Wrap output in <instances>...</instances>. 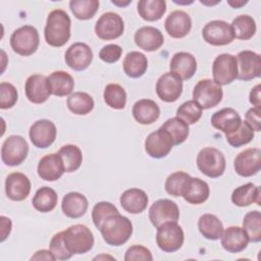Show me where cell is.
Masks as SVG:
<instances>
[{
	"instance_id": "c3c4849f",
	"label": "cell",
	"mask_w": 261,
	"mask_h": 261,
	"mask_svg": "<svg viewBox=\"0 0 261 261\" xmlns=\"http://www.w3.org/2000/svg\"><path fill=\"white\" fill-rule=\"evenodd\" d=\"M18 99L16 88L10 84L3 82L0 84V108L9 109L15 105Z\"/></svg>"
},
{
	"instance_id": "f546056e",
	"label": "cell",
	"mask_w": 261,
	"mask_h": 261,
	"mask_svg": "<svg viewBox=\"0 0 261 261\" xmlns=\"http://www.w3.org/2000/svg\"><path fill=\"white\" fill-rule=\"evenodd\" d=\"M89 203L83 194L79 192L67 193L61 203V209L65 216L69 218H80L87 212Z\"/></svg>"
},
{
	"instance_id": "836d02e7",
	"label": "cell",
	"mask_w": 261,
	"mask_h": 261,
	"mask_svg": "<svg viewBox=\"0 0 261 261\" xmlns=\"http://www.w3.org/2000/svg\"><path fill=\"white\" fill-rule=\"evenodd\" d=\"M198 228L201 234L211 241L220 239L223 232V224L219 218L210 213L203 214L198 220Z\"/></svg>"
},
{
	"instance_id": "1f68e13d",
	"label": "cell",
	"mask_w": 261,
	"mask_h": 261,
	"mask_svg": "<svg viewBox=\"0 0 261 261\" xmlns=\"http://www.w3.org/2000/svg\"><path fill=\"white\" fill-rule=\"evenodd\" d=\"M47 79L52 95L63 97L71 94L74 87V81L68 72L63 70L53 71L47 76Z\"/></svg>"
},
{
	"instance_id": "f1b7e54d",
	"label": "cell",
	"mask_w": 261,
	"mask_h": 261,
	"mask_svg": "<svg viewBox=\"0 0 261 261\" xmlns=\"http://www.w3.org/2000/svg\"><path fill=\"white\" fill-rule=\"evenodd\" d=\"M136 121L141 124H151L160 116V108L157 103L150 99H141L137 101L132 110Z\"/></svg>"
},
{
	"instance_id": "7dc6e473",
	"label": "cell",
	"mask_w": 261,
	"mask_h": 261,
	"mask_svg": "<svg viewBox=\"0 0 261 261\" xmlns=\"http://www.w3.org/2000/svg\"><path fill=\"white\" fill-rule=\"evenodd\" d=\"M117 213H119V211L113 204H111L110 202L103 201L97 203L94 206L92 210V219L95 226L99 229V227L107 217Z\"/></svg>"
},
{
	"instance_id": "60d3db41",
	"label": "cell",
	"mask_w": 261,
	"mask_h": 261,
	"mask_svg": "<svg viewBox=\"0 0 261 261\" xmlns=\"http://www.w3.org/2000/svg\"><path fill=\"white\" fill-rule=\"evenodd\" d=\"M103 98L105 103L113 109H123L126 104L125 90L117 84H109L105 87Z\"/></svg>"
},
{
	"instance_id": "2e32d148",
	"label": "cell",
	"mask_w": 261,
	"mask_h": 261,
	"mask_svg": "<svg viewBox=\"0 0 261 261\" xmlns=\"http://www.w3.org/2000/svg\"><path fill=\"white\" fill-rule=\"evenodd\" d=\"M238 77L241 81H251L259 77L261 73L260 55L250 50L241 51L237 56Z\"/></svg>"
},
{
	"instance_id": "ffe728a7",
	"label": "cell",
	"mask_w": 261,
	"mask_h": 261,
	"mask_svg": "<svg viewBox=\"0 0 261 261\" xmlns=\"http://www.w3.org/2000/svg\"><path fill=\"white\" fill-rule=\"evenodd\" d=\"M31 192V181L21 172H11L5 179V193L12 201H23Z\"/></svg>"
},
{
	"instance_id": "603a6c76",
	"label": "cell",
	"mask_w": 261,
	"mask_h": 261,
	"mask_svg": "<svg viewBox=\"0 0 261 261\" xmlns=\"http://www.w3.org/2000/svg\"><path fill=\"white\" fill-rule=\"evenodd\" d=\"M242 123V118L233 108H223L211 116V124L213 127L223 132L225 135L237 130Z\"/></svg>"
},
{
	"instance_id": "277c9868",
	"label": "cell",
	"mask_w": 261,
	"mask_h": 261,
	"mask_svg": "<svg viewBox=\"0 0 261 261\" xmlns=\"http://www.w3.org/2000/svg\"><path fill=\"white\" fill-rule=\"evenodd\" d=\"M39 43L40 37L37 29L29 24L16 29L10 37L12 50L21 56L34 54L39 47Z\"/></svg>"
},
{
	"instance_id": "30bf717a",
	"label": "cell",
	"mask_w": 261,
	"mask_h": 261,
	"mask_svg": "<svg viewBox=\"0 0 261 261\" xmlns=\"http://www.w3.org/2000/svg\"><path fill=\"white\" fill-rule=\"evenodd\" d=\"M202 37L205 42L213 46H224L230 44L233 39L231 25L224 20H211L202 30Z\"/></svg>"
},
{
	"instance_id": "d6a6232c",
	"label": "cell",
	"mask_w": 261,
	"mask_h": 261,
	"mask_svg": "<svg viewBox=\"0 0 261 261\" xmlns=\"http://www.w3.org/2000/svg\"><path fill=\"white\" fill-rule=\"evenodd\" d=\"M123 71L124 73L132 79H138L141 77L148 68V60L145 54L138 52V51H132L128 52L122 63Z\"/></svg>"
},
{
	"instance_id": "9a60e30c",
	"label": "cell",
	"mask_w": 261,
	"mask_h": 261,
	"mask_svg": "<svg viewBox=\"0 0 261 261\" xmlns=\"http://www.w3.org/2000/svg\"><path fill=\"white\" fill-rule=\"evenodd\" d=\"M56 126L48 119H40L35 121L29 132L30 140L33 145L40 149H45L51 146L56 139Z\"/></svg>"
},
{
	"instance_id": "d6986e66",
	"label": "cell",
	"mask_w": 261,
	"mask_h": 261,
	"mask_svg": "<svg viewBox=\"0 0 261 261\" xmlns=\"http://www.w3.org/2000/svg\"><path fill=\"white\" fill-rule=\"evenodd\" d=\"M64 59L66 64L73 70L82 71L88 68L93 60V51L85 43H74L68 47Z\"/></svg>"
},
{
	"instance_id": "52a82bcc",
	"label": "cell",
	"mask_w": 261,
	"mask_h": 261,
	"mask_svg": "<svg viewBox=\"0 0 261 261\" xmlns=\"http://www.w3.org/2000/svg\"><path fill=\"white\" fill-rule=\"evenodd\" d=\"M223 97L221 86L210 79L199 81L193 90V100H195L202 109H210L217 106Z\"/></svg>"
},
{
	"instance_id": "3957f363",
	"label": "cell",
	"mask_w": 261,
	"mask_h": 261,
	"mask_svg": "<svg viewBox=\"0 0 261 261\" xmlns=\"http://www.w3.org/2000/svg\"><path fill=\"white\" fill-rule=\"evenodd\" d=\"M63 240L68 251L72 254H85L94 246V236L84 224H73L63 230Z\"/></svg>"
},
{
	"instance_id": "4316f807",
	"label": "cell",
	"mask_w": 261,
	"mask_h": 261,
	"mask_svg": "<svg viewBox=\"0 0 261 261\" xmlns=\"http://www.w3.org/2000/svg\"><path fill=\"white\" fill-rule=\"evenodd\" d=\"M210 195V189L206 181L198 177H190L182 191L181 197L186 202L192 205H199L207 201Z\"/></svg>"
},
{
	"instance_id": "e575fe53",
	"label": "cell",
	"mask_w": 261,
	"mask_h": 261,
	"mask_svg": "<svg viewBox=\"0 0 261 261\" xmlns=\"http://www.w3.org/2000/svg\"><path fill=\"white\" fill-rule=\"evenodd\" d=\"M139 15L147 21L159 20L166 11L164 0H140L138 2Z\"/></svg>"
},
{
	"instance_id": "d4e9b609",
	"label": "cell",
	"mask_w": 261,
	"mask_h": 261,
	"mask_svg": "<svg viewBox=\"0 0 261 261\" xmlns=\"http://www.w3.org/2000/svg\"><path fill=\"white\" fill-rule=\"evenodd\" d=\"M221 246L229 253H240L244 251L249 243L247 232L243 227L229 226L223 230L221 237Z\"/></svg>"
},
{
	"instance_id": "ba28073f",
	"label": "cell",
	"mask_w": 261,
	"mask_h": 261,
	"mask_svg": "<svg viewBox=\"0 0 261 261\" xmlns=\"http://www.w3.org/2000/svg\"><path fill=\"white\" fill-rule=\"evenodd\" d=\"M29 153V145L24 138L17 135L9 136L2 144L1 159L8 166L21 164Z\"/></svg>"
},
{
	"instance_id": "9f6ffc18",
	"label": "cell",
	"mask_w": 261,
	"mask_h": 261,
	"mask_svg": "<svg viewBox=\"0 0 261 261\" xmlns=\"http://www.w3.org/2000/svg\"><path fill=\"white\" fill-rule=\"evenodd\" d=\"M250 103L254 105V107H260L261 106V99H260V84L256 85L250 92L249 96Z\"/></svg>"
},
{
	"instance_id": "5b68a950",
	"label": "cell",
	"mask_w": 261,
	"mask_h": 261,
	"mask_svg": "<svg viewBox=\"0 0 261 261\" xmlns=\"http://www.w3.org/2000/svg\"><path fill=\"white\" fill-rule=\"evenodd\" d=\"M198 169L211 178L223 174L226 166L224 155L214 147L203 148L197 156Z\"/></svg>"
},
{
	"instance_id": "8992f818",
	"label": "cell",
	"mask_w": 261,
	"mask_h": 261,
	"mask_svg": "<svg viewBox=\"0 0 261 261\" xmlns=\"http://www.w3.org/2000/svg\"><path fill=\"white\" fill-rule=\"evenodd\" d=\"M184 230L177 222L168 221L157 227L156 243L163 252L173 253L179 250L184 244Z\"/></svg>"
},
{
	"instance_id": "44dd1931",
	"label": "cell",
	"mask_w": 261,
	"mask_h": 261,
	"mask_svg": "<svg viewBox=\"0 0 261 261\" xmlns=\"http://www.w3.org/2000/svg\"><path fill=\"white\" fill-rule=\"evenodd\" d=\"M164 28L171 38L181 39L190 33L192 29V19L187 12L182 10H174L166 17Z\"/></svg>"
},
{
	"instance_id": "8fae6325",
	"label": "cell",
	"mask_w": 261,
	"mask_h": 261,
	"mask_svg": "<svg viewBox=\"0 0 261 261\" xmlns=\"http://www.w3.org/2000/svg\"><path fill=\"white\" fill-rule=\"evenodd\" d=\"M124 31L121 16L115 12L103 13L95 24V33L101 40H114L119 38Z\"/></svg>"
},
{
	"instance_id": "4fadbf2b",
	"label": "cell",
	"mask_w": 261,
	"mask_h": 261,
	"mask_svg": "<svg viewBox=\"0 0 261 261\" xmlns=\"http://www.w3.org/2000/svg\"><path fill=\"white\" fill-rule=\"evenodd\" d=\"M182 93V80L175 73L168 71L163 73L156 83V94L160 100L175 102Z\"/></svg>"
},
{
	"instance_id": "bcb514c9",
	"label": "cell",
	"mask_w": 261,
	"mask_h": 261,
	"mask_svg": "<svg viewBox=\"0 0 261 261\" xmlns=\"http://www.w3.org/2000/svg\"><path fill=\"white\" fill-rule=\"evenodd\" d=\"M225 137H226L227 143L230 146L234 148H239L241 146L249 144L253 140L254 132L245 121H242L240 127L237 130H234L231 134L225 135Z\"/></svg>"
},
{
	"instance_id": "6f0895ef",
	"label": "cell",
	"mask_w": 261,
	"mask_h": 261,
	"mask_svg": "<svg viewBox=\"0 0 261 261\" xmlns=\"http://www.w3.org/2000/svg\"><path fill=\"white\" fill-rule=\"evenodd\" d=\"M248 1H242V2H239V1H227V4L230 5L231 7L233 8H239V7H242L243 5H245Z\"/></svg>"
},
{
	"instance_id": "7402d4cb",
	"label": "cell",
	"mask_w": 261,
	"mask_h": 261,
	"mask_svg": "<svg viewBox=\"0 0 261 261\" xmlns=\"http://www.w3.org/2000/svg\"><path fill=\"white\" fill-rule=\"evenodd\" d=\"M134 39L136 45L147 52L158 50L164 43V37L161 31L150 25L140 28L135 33Z\"/></svg>"
},
{
	"instance_id": "5bb4252c",
	"label": "cell",
	"mask_w": 261,
	"mask_h": 261,
	"mask_svg": "<svg viewBox=\"0 0 261 261\" xmlns=\"http://www.w3.org/2000/svg\"><path fill=\"white\" fill-rule=\"evenodd\" d=\"M178 218V206L169 199L157 200L149 208V219L156 228L164 222H177Z\"/></svg>"
},
{
	"instance_id": "ab89813d",
	"label": "cell",
	"mask_w": 261,
	"mask_h": 261,
	"mask_svg": "<svg viewBox=\"0 0 261 261\" xmlns=\"http://www.w3.org/2000/svg\"><path fill=\"white\" fill-rule=\"evenodd\" d=\"M57 154L62 159L65 172H73L80 168L83 161V154L77 146L65 145L59 149Z\"/></svg>"
},
{
	"instance_id": "b9f144b4",
	"label": "cell",
	"mask_w": 261,
	"mask_h": 261,
	"mask_svg": "<svg viewBox=\"0 0 261 261\" xmlns=\"http://www.w3.org/2000/svg\"><path fill=\"white\" fill-rule=\"evenodd\" d=\"M98 0H71L69 7L73 15L81 20L91 19L99 8Z\"/></svg>"
},
{
	"instance_id": "816d5d0a",
	"label": "cell",
	"mask_w": 261,
	"mask_h": 261,
	"mask_svg": "<svg viewBox=\"0 0 261 261\" xmlns=\"http://www.w3.org/2000/svg\"><path fill=\"white\" fill-rule=\"evenodd\" d=\"M122 54V48L116 44H108L104 46L100 52L99 57L106 63H114L118 61Z\"/></svg>"
},
{
	"instance_id": "8d00e7d4",
	"label": "cell",
	"mask_w": 261,
	"mask_h": 261,
	"mask_svg": "<svg viewBox=\"0 0 261 261\" xmlns=\"http://www.w3.org/2000/svg\"><path fill=\"white\" fill-rule=\"evenodd\" d=\"M66 105L73 114L86 115L93 110L95 103L88 93L74 92L68 96Z\"/></svg>"
},
{
	"instance_id": "f907efd6",
	"label": "cell",
	"mask_w": 261,
	"mask_h": 261,
	"mask_svg": "<svg viewBox=\"0 0 261 261\" xmlns=\"http://www.w3.org/2000/svg\"><path fill=\"white\" fill-rule=\"evenodd\" d=\"M125 261H132V260H145V261H152L153 256L149 249H147L144 246L141 245H134L129 247L124 256Z\"/></svg>"
},
{
	"instance_id": "681fc988",
	"label": "cell",
	"mask_w": 261,
	"mask_h": 261,
	"mask_svg": "<svg viewBox=\"0 0 261 261\" xmlns=\"http://www.w3.org/2000/svg\"><path fill=\"white\" fill-rule=\"evenodd\" d=\"M49 247L56 260H67L73 255L66 248L63 240V231L57 232L52 237Z\"/></svg>"
},
{
	"instance_id": "6da1fadb",
	"label": "cell",
	"mask_w": 261,
	"mask_h": 261,
	"mask_svg": "<svg viewBox=\"0 0 261 261\" xmlns=\"http://www.w3.org/2000/svg\"><path fill=\"white\" fill-rule=\"evenodd\" d=\"M70 17L62 9L52 10L44 29L45 40L52 47H62L70 38Z\"/></svg>"
},
{
	"instance_id": "484cf974",
	"label": "cell",
	"mask_w": 261,
	"mask_h": 261,
	"mask_svg": "<svg viewBox=\"0 0 261 261\" xmlns=\"http://www.w3.org/2000/svg\"><path fill=\"white\" fill-rule=\"evenodd\" d=\"M169 68L181 80H190L197 70V61L189 52H177L172 56Z\"/></svg>"
},
{
	"instance_id": "f6af8a7d",
	"label": "cell",
	"mask_w": 261,
	"mask_h": 261,
	"mask_svg": "<svg viewBox=\"0 0 261 261\" xmlns=\"http://www.w3.org/2000/svg\"><path fill=\"white\" fill-rule=\"evenodd\" d=\"M191 175L185 171H175L165 180V191L173 197H181L182 191Z\"/></svg>"
},
{
	"instance_id": "f35d334b",
	"label": "cell",
	"mask_w": 261,
	"mask_h": 261,
	"mask_svg": "<svg viewBox=\"0 0 261 261\" xmlns=\"http://www.w3.org/2000/svg\"><path fill=\"white\" fill-rule=\"evenodd\" d=\"M230 25L233 31L234 38L239 40H249L256 33V22L254 18L248 14L237 16Z\"/></svg>"
},
{
	"instance_id": "f5cc1de1",
	"label": "cell",
	"mask_w": 261,
	"mask_h": 261,
	"mask_svg": "<svg viewBox=\"0 0 261 261\" xmlns=\"http://www.w3.org/2000/svg\"><path fill=\"white\" fill-rule=\"evenodd\" d=\"M260 114L261 107H252L246 112L245 122L252 128L253 132H260L261 129Z\"/></svg>"
},
{
	"instance_id": "4dcf8cb0",
	"label": "cell",
	"mask_w": 261,
	"mask_h": 261,
	"mask_svg": "<svg viewBox=\"0 0 261 261\" xmlns=\"http://www.w3.org/2000/svg\"><path fill=\"white\" fill-rule=\"evenodd\" d=\"M261 190L258 186L248 182L233 190L231 194V202L239 207H246L253 203L261 205Z\"/></svg>"
},
{
	"instance_id": "7bdbcfd3",
	"label": "cell",
	"mask_w": 261,
	"mask_h": 261,
	"mask_svg": "<svg viewBox=\"0 0 261 261\" xmlns=\"http://www.w3.org/2000/svg\"><path fill=\"white\" fill-rule=\"evenodd\" d=\"M243 228L248 234L249 242L259 243L261 241V214L254 210L248 212L243 220Z\"/></svg>"
},
{
	"instance_id": "cb8c5ba5",
	"label": "cell",
	"mask_w": 261,
	"mask_h": 261,
	"mask_svg": "<svg viewBox=\"0 0 261 261\" xmlns=\"http://www.w3.org/2000/svg\"><path fill=\"white\" fill-rule=\"evenodd\" d=\"M39 176L47 181L59 179L65 171L61 157L58 154H48L41 158L38 164Z\"/></svg>"
},
{
	"instance_id": "74e56055",
	"label": "cell",
	"mask_w": 261,
	"mask_h": 261,
	"mask_svg": "<svg viewBox=\"0 0 261 261\" xmlns=\"http://www.w3.org/2000/svg\"><path fill=\"white\" fill-rule=\"evenodd\" d=\"M160 127L170 136L173 145H179L184 143L188 139L190 132L189 124L176 116L167 119Z\"/></svg>"
},
{
	"instance_id": "ac0fdd59",
	"label": "cell",
	"mask_w": 261,
	"mask_h": 261,
	"mask_svg": "<svg viewBox=\"0 0 261 261\" xmlns=\"http://www.w3.org/2000/svg\"><path fill=\"white\" fill-rule=\"evenodd\" d=\"M24 92L28 100L35 104H42L48 100L51 90L47 76L43 74L30 75L24 84Z\"/></svg>"
},
{
	"instance_id": "83f0119b",
	"label": "cell",
	"mask_w": 261,
	"mask_h": 261,
	"mask_svg": "<svg viewBox=\"0 0 261 261\" xmlns=\"http://www.w3.org/2000/svg\"><path fill=\"white\" fill-rule=\"evenodd\" d=\"M119 201L121 207L126 212L132 214H139L147 208L149 198L143 190L133 188L124 191L121 194Z\"/></svg>"
},
{
	"instance_id": "ee69618b",
	"label": "cell",
	"mask_w": 261,
	"mask_h": 261,
	"mask_svg": "<svg viewBox=\"0 0 261 261\" xmlns=\"http://www.w3.org/2000/svg\"><path fill=\"white\" fill-rule=\"evenodd\" d=\"M202 111V107L195 100H189L177 108L176 117L185 121L187 124H194L201 118Z\"/></svg>"
},
{
	"instance_id": "7a4b0ae2",
	"label": "cell",
	"mask_w": 261,
	"mask_h": 261,
	"mask_svg": "<svg viewBox=\"0 0 261 261\" xmlns=\"http://www.w3.org/2000/svg\"><path fill=\"white\" fill-rule=\"evenodd\" d=\"M99 230L106 244L117 247L128 241L133 233V224L127 217L117 213L107 217Z\"/></svg>"
},
{
	"instance_id": "11a10c76",
	"label": "cell",
	"mask_w": 261,
	"mask_h": 261,
	"mask_svg": "<svg viewBox=\"0 0 261 261\" xmlns=\"http://www.w3.org/2000/svg\"><path fill=\"white\" fill-rule=\"evenodd\" d=\"M31 260H47V261H54L56 260L54 255L52 254L51 251L49 250H39L37 251L32 257H31Z\"/></svg>"
},
{
	"instance_id": "9c48e42d",
	"label": "cell",
	"mask_w": 261,
	"mask_h": 261,
	"mask_svg": "<svg viewBox=\"0 0 261 261\" xmlns=\"http://www.w3.org/2000/svg\"><path fill=\"white\" fill-rule=\"evenodd\" d=\"M213 82L219 86L231 84L238 77V61L234 55L219 54L212 64Z\"/></svg>"
},
{
	"instance_id": "d590c367",
	"label": "cell",
	"mask_w": 261,
	"mask_h": 261,
	"mask_svg": "<svg viewBox=\"0 0 261 261\" xmlns=\"http://www.w3.org/2000/svg\"><path fill=\"white\" fill-rule=\"evenodd\" d=\"M57 201V193L52 188L42 187L36 192L32 203L36 210L42 213H46L52 211L56 207Z\"/></svg>"
},
{
	"instance_id": "7c38bea8",
	"label": "cell",
	"mask_w": 261,
	"mask_h": 261,
	"mask_svg": "<svg viewBox=\"0 0 261 261\" xmlns=\"http://www.w3.org/2000/svg\"><path fill=\"white\" fill-rule=\"evenodd\" d=\"M236 172L244 177L257 174L261 168V150L249 148L239 153L233 160Z\"/></svg>"
},
{
	"instance_id": "e0dca14e",
	"label": "cell",
	"mask_w": 261,
	"mask_h": 261,
	"mask_svg": "<svg viewBox=\"0 0 261 261\" xmlns=\"http://www.w3.org/2000/svg\"><path fill=\"white\" fill-rule=\"evenodd\" d=\"M173 147V142L170 136L159 127L157 130L151 133L145 141V150L152 158H163L168 155Z\"/></svg>"
},
{
	"instance_id": "db71d44e",
	"label": "cell",
	"mask_w": 261,
	"mask_h": 261,
	"mask_svg": "<svg viewBox=\"0 0 261 261\" xmlns=\"http://www.w3.org/2000/svg\"><path fill=\"white\" fill-rule=\"evenodd\" d=\"M1 220V242H4L11 231V220L5 216L0 217Z\"/></svg>"
}]
</instances>
